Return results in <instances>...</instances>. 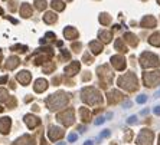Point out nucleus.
I'll return each instance as SVG.
<instances>
[{"instance_id":"obj_4","label":"nucleus","mask_w":160,"mask_h":145,"mask_svg":"<svg viewBox=\"0 0 160 145\" xmlns=\"http://www.w3.org/2000/svg\"><path fill=\"white\" fill-rule=\"evenodd\" d=\"M104 121H105L104 118H98V119L95 121V125H101V124H104Z\"/></svg>"},{"instance_id":"obj_1","label":"nucleus","mask_w":160,"mask_h":145,"mask_svg":"<svg viewBox=\"0 0 160 145\" xmlns=\"http://www.w3.org/2000/svg\"><path fill=\"white\" fill-rule=\"evenodd\" d=\"M52 4H53L55 7H58V9H64L62 3H61V1H58V0H53V1H52Z\"/></svg>"},{"instance_id":"obj_6","label":"nucleus","mask_w":160,"mask_h":145,"mask_svg":"<svg viewBox=\"0 0 160 145\" xmlns=\"http://www.w3.org/2000/svg\"><path fill=\"white\" fill-rule=\"evenodd\" d=\"M108 135H110V132H108V131H104V132L101 134V137H108Z\"/></svg>"},{"instance_id":"obj_8","label":"nucleus","mask_w":160,"mask_h":145,"mask_svg":"<svg viewBox=\"0 0 160 145\" xmlns=\"http://www.w3.org/2000/svg\"><path fill=\"white\" fill-rule=\"evenodd\" d=\"M159 93H160V92H159Z\"/></svg>"},{"instance_id":"obj_2","label":"nucleus","mask_w":160,"mask_h":145,"mask_svg":"<svg viewBox=\"0 0 160 145\" xmlns=\"http://www.w3.org/2000/svg\"><path fill=\"white\" fill-rule=\"evenodd\" d=\"M146 101H147V98H146L144 95H140V96L137 98V102H139V104H144Z\"/></svg>"},{"instance_id":"obj_7","label":"nucleus","mask_w":160,"mask_h":145,"mask_svg":"<svg viewBox=\"0 0 160 145\" xmlns=\"http://www.w3.org/2000/svg\"><path fill=\"white\" fill-rule=\"evenodd\" d=\"M84 145H94V142H92V141H87Z\"/></svg>"},{"instance_id":"obj_3","label":"nucleus","mask_w":160,"mask_h":145,"mask_svg":"<svg viewBox=\"0 0 160 145\" xmlns=\"http://www.w3.org/2000/svg\"><path fill=\"white\" fill-rule=\"evenodd\" d=\"M77 138H78L77 134H71V135L68 137V141H69V142H74V141H77Z\"/></svg>"},{"instance_id":"obj_5","label":"nucleus","mask_w":160,"mask_h":145,"mask_svg":"<svg viewBox=\"0 0 160 145\" xmlns=\"http://www.w3.org/2000/svg\"><path fill=\"white\" fill-rule=\"evenodd\" d=\"M154 113H156V115H160V107H156V108H154Z\"/></svg>"}]
</instances>
